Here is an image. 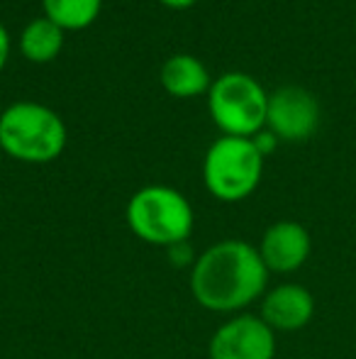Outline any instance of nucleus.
<instances>
[{
    "mask_svg": "<svg viewBox=\"0 0 356 359\" xmlns=\"http://www.w3.org/2000/svg\"><path fill=\"white\" fill-rule=\"evenodd\" d=\"M264 176V156L252 137L222 135L208 147L203 159V184L222 203H237L257 191Z\"/></svg>",
    "mask_w": 356,
    "mask_h": 359,
    "instance_id": "4",
    "label": "nucleus"
},
{
    "mask_svg": "<svg viewBox=\"0 0 356 359\" xmlns=\"http://www.w3.org/2000/svg\"><path fill=\"white\" fill-rule=\"evenodd\" d=\"M208 110L218 130L229 137H254L266 128L269 93L254 76L227 72L213 81Z\"/></svg>",
    "mask_w": 356,
    "mask_h": 359,
    "instance_id": "5",
    "label": "nucleus"
},
{
    "mask_svg": "<svg viewBox=\"0 0 356 359\" xmlns=\"http://www.w3.org/2000/svg\"><path fill=\"white\" fill-rule=\"evenodd\" d=\"M124 220L142 242L171 250L188 242L195 225V213L190 201L180 191L154 184L139 189L129 198Z\"/></svg>",
    "mask_w": 356,
    "mask_h": 359,
    "instance_id": "3",
    "label": "nucleus"
},
{
    "mask_svg": "<svg viewBox=\"0 0 356 359\" xmlns=\"http://www.w3.org/2000/svg\"><path fill=\"white\" fill-rule=\"evenodd\" d=\"M159 3H164L166 8H171V10H185V8H190L195 0H159Z\"/></svg>",
    "mask_w": 356,
    "mask_h": 359,
    "instance_id": "15",
    "label": "nucleus"
},
{
    "mask_svg": "<svg viewBox=\"0 0 356 359\" xmlns=\"http://www.w3.org/2000/svg\"><path fill=\"white\" fill-rule=\"evenodd\" d=\"M69 133L62 115L44 103L17 100L0 113V149L22 164L59 159Z\"/></svg>",
    "mask_w": 356,
    "mask_h": 359,
    "instance_id": "2",
    "label": "nucleus"
},
{
    "mask_svg": "<svg viewBox=\"0 0 356 359\" xmlns=\"http://www.w3.org/2000/svg\"><path fill=\"white\" fill-rule=\"evenodd\" d=\"M259 316L273 332L300 330L313 320L315 298L300 284H280L262 296V313Z\"/></svg>",
    "mask_w": 356,
    "mask_h": 359,
    "instance_id": "9",
    "label": "nucleus"
},
{
    "mask_svg": "<svg viewBox=\"0 0 356 359\" xmlns=\"http://www.w3.org/2000/svg\"><path fill=\"white\" fill-rule=\"evenodd\" d=\"M269 274H293L308 262L313 252L310 232L295 220H278L266 227L262 245L257 247Z\"/></svg>",
    "mask_w": 356,
    "mask_h": 359,
    "instance_id": "8",
    "label": "nucleus"
},
{
    "mask_svg": "<svg viewBox=\"0 0 356 359\" xmlns=\"http://www.w3.org/2000/svg\"><path fill=\"white\" fill-rule=\"evenodd\" d=\"M44 18H49L64 32L86 29L98 20L103 0H42Z\"/></svg>",
    "mask_w": 356,
    "mask_h": 359,
    "instance_id": "12",
    "label": "nucleus"
},
{
    "mask_svg": "<svg viewBox=\"0 0 356 359\" xmlns=\"http://www.w3.org/2000/svg\"><path fill=\"white\" fill-rule=\"evenodd\" d=\"M164 90L173 98H198V95H208L210 86H213V76L208 67L193 54H173L162 64L159 72Z\"/></svg>",
    "mask_w": 356,
    "mask_h": 359,
    "instance_id": "10",
    "label": "nucleus"
},
{
    "mask_svg": "<svg viewBox=\"0 0 356 359\" xmlns=\"http://www.w3.org/2000/svg\"><path fill=\"white\" fill-rule=\"evenodd\" d=\"M252 142L257 144V149L262 151V156H264V159H266L269 154H273V151H276V144H278L280 140L276 137V135L271 133V130L264 128L262 133H257V135H254V137H252Z\"/></svg>",
    "mask_w": 356,
    "mask_h": 359,
    "instance_id": "13",
    "label": "nucleus"
},
{
    "mask_svg": "<svg viewBox=\"0 0 356 359\" xmlns=\"http://www.w3.org/2000/svg\"><path fill=\"white\" fill-rule=\"evenodd\" d=\"M64 29L49 18H34L20 32V54L32 64H49L64 49Z\"/></svg>",
    "mask_w": 356,
    "mask_h": 359,
    "instance_id": "11",
    "label": "nucleus"
},
{
    "mask_svg": "<svg viewBox=\"0 0 356 359\" xmlns=\"http://www.w3.org/2000/svg\"><path fill=\"white\" fill-rule=\"evenodd\" d=\"M269 269L254 245L244 240H220L195 257L190 291L213 313H237L266 293Z\"/></svg>",
    "mask_w": 356,
    "mask_h": 359,
    "instance_id": "1",
    "label": "nucleus"
},
{
    "mask_svg": "<svg viewBox=\"0 0 356 359\" xmlns=\"http://www.w3.org/2000/svg\"><path fill=\"white\" fill-rule=\"evenodd\" d=\"M276 332L262 316L239 313L225 320L210 340V359H273Z\"/></svg>",
    "mask_w": 356,
    "mask_h": 359,
    "instance_id": "7",
    "label": "nucleus"
},
{
    "mask_svg": "<svg viewBox=\"0 0 356 359\" xmlns=\"http://www.w3.org/2000/svg\"><path fill=\"white\" fill-rule=\"evenodd\" d=\"M320 128V103L308 88L280 86L269 93L266 130L283 142H305Z\"/></svg>",
    "mask_w": 356,
    "mask_h": 359,
    "instance_id": "6",
    "label": "nucleus"
},
{
    "mask_svg": "<svg viewBox=\"0 0 356 359\" xmlns=\"http://www.w3.org/2000/svg\"><path fill=\"white\" fill-rule=\"evenodd\" d=\"M10 47H13V44H10V32H8V27L0 22V72H3L10 59Z\"/></svg>",
    "mask_w": 356,
    "mask_h": 359,
    "instance_id": "14",
    "label": "nucleus"
}]
</instances>
